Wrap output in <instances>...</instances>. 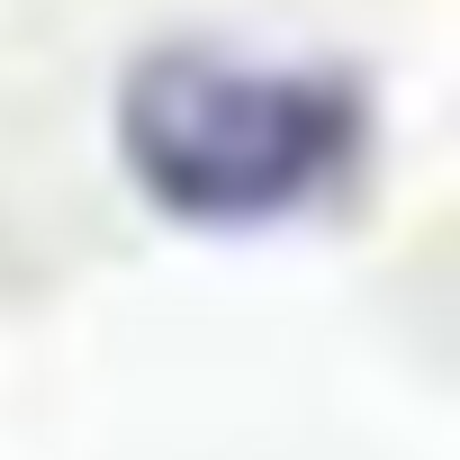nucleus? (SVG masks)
I'll list each match as a JSON object with an SVG mask.
<instances>
[{"label":"nucleus","mask_w":460,"mask_h":460,"mask_svg":"<svg viewBox=\"0 0 460 460\" xmlns=\"http://www.w3.org/2000/svg\"><path fill=\"white\" fill-rule=\"evenodd\" d=\"M370 118L343 73L253 64L226 46H154L118 82V163L181 226H271L325 199Z\"/></svg>","instance_id":"nucleus-1"}]
</instances>
